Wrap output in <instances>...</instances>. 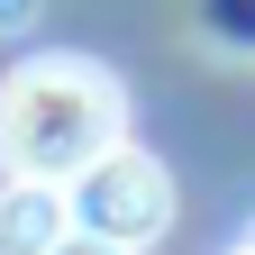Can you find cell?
Returning a JSON list of instances; mask_svg holds the SVG:
<instances>
[{
    "instance_id": "cell-1",
    "label": "cell",
    "mask_w": 255,
    "mask_h": 255,
    "mask_svg": "<svg viewBox=\"0 0 255 255\" xmlns=\"http://www.w3.org/2000/svg\"><path fill=\"white\" fill-rule=\"evenodd\" d=\"M128 137V91L91 55H27L0 82V164L18 182H73Z\"/></svg>"
},
{
    "instance_id": "cell-4",
    "label": "cell",
    "mask_w": 255,
    "mask_h": 255,
    "mask_svg": "<svg viewBox=\"0 0 255 255\" xmlns=\"http://www.w3.org/2000/svg\"><path fill=\"white\" fill-rule=\"evenodd\" d=\"M46 255H137V246H110V237H82V228H64Z\"/></svg>"
},
{
    "instance_id": "cell-6",
    "label": "cell",
    "mask_w": 255,
    "mask_h": 255,
    "mask_svg": "<svg viewBox=\"0 0 255 255\" xmlns=\"http://www.w3.org/2000/svg\"><path fill=\"white\" fill-rule=\"evenodd\" d=\"M228 255H255V228H246V237H237V246H228Z\"/></svg>"
},
{
    "instance_id": "cell-5",
    "label": "cell",
    "mask_w": 255,
    "mask_h": 255,
    "mask_svg": "<svg viewBox=\"0 0 255 255\" xmlns=\"http://www.w3.org/2000/svg\"><path fill=\"white\" fill-rule=\"evenodd\" d=\"M27 9H37V0H0V37H9V27H27Z\"/></svg>"
},
{
    "instance_id": "cell-2",
    "label": "cell",
    "mask_w": 255,
    "mask_h": 255,
    "mask_svg": "<svg viewBox=\"0 0 255 255\" xmlns=\"http://www.w3.org/2000/svg\"><path fill=\"white\" fill-rule=\"evenodd\" d=\"M64 201H73V228L82 237H110V246H146V237L173 228V173L155 164L146 146H128V137L91 173L64 182Z\"/></svg>"
},
{
    "instance_id": "cell-3",
    "label": "cell",
    "mask_w": 255,
    "mask_h": 255,
    "mask_svg": "<svg viewBox=\"0 0 255 255\" xmlns=\"http://www.w3.org/2000/svg\"><path fill=\"white\" fill-rule=\"evenodd\" d=\"M64 228H73V201H64V182H18L0 191V255H46Z\"/></svg>"
}]
</instances>
